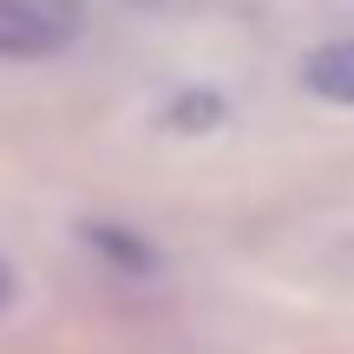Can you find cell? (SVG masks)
<instances>
[{
    "mask_svg": "<svg viewBox=\"0 0 354 354\" xmlns=\"http://www.w3.org/2000/svg\"><path fill=\"white\" fill-rule=\"evenodd\" d=\"M79 39L73 0H0V59H46Z\"/></svg>",
    "mask_w": 354,
    "mask_h": 354,
    "instance_id": "obj_1",
    "label": "cell"
},
{
    "mask_svg": "<svg viewBox=\"0 0 354 354\" xmlns=\"http://www.w3.org/2000/svg\"><path fill=\"white\" fill-rule=\"evenodd\" d=\"M302 79H308L315 99L354 105V39H328V46H315L308 66H302Z\"/></svg>",
    "mask_w": 354,
    "mask_h": 354,
    "instance_id": "obj_2",
    "label": "cell"
},
{
    "mask_svg": "<svg viewBox=\"0 0 354 354\" xmlns=\"http://www.w3.org/2000/svg\"><path fill=\"white\" fill-rule=\"evenodd\" d=\"M0 302H7V269H0Z\"/></svg>",
    "mask_w": 354,
    "mask_h": 354,
    "instance_id": "obj_3",
    "label": "cell"
}]
</instances>
